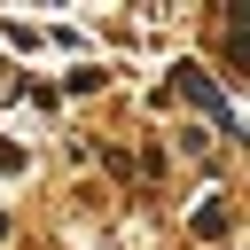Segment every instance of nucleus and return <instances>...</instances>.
Listing matches in <instances>:
<instances>
[{
    "label": "nucleus",
    "mask_w": 250,
    "mask_h": 250,
    "mask_svg": "<svg viewBox=\"0 0 250 250\" xmlns=\"http://www.w3.org/2000/svg\"><path fill=\"white\" fill-rule=\"evenodd\" d=\"M172 94H188V102H203V109H211V117L227 125V102H219V86H211V78H203L195 62H180V70H172Z\"/></svg>",
    "instance_id": "f257e3e1"
},
{
    "label": "nucleus",
    "mask_w": 250,
    "mask_h": 250,
    "mask_svg": "<svg viewBox=\"0 0 250 250\" xmlns=\"http://www.w3.org/2000/svg\"><path fill=\"white\" fill-rule=\"evenodd\" d=\"M227 23L242 31V39H234V70H250V8H227Z\"/></svg>",
    "instance_id": "f03ea898"
}]
</instances>
